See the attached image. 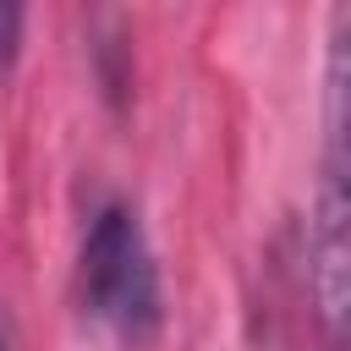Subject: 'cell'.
Wrapping results in <instances>:
<instances>
[{
	"instance_id": "1",
	"label": "cell",
	"mask_w": 351,
	"mask_h": 351,
	"mask_svg": "<svg viewBox=\"0 0 351 351\" xmlns=\"http://www.w3.org/2000/svg\"><path fill=\"white\" fill-rule=\"evenodd\" d=\"M82 307L121 340H148L165 318L159 269L132 208L110 203L82 241Z\"/></svg>"
},
{
	"instance_id": "2",
	"label": "cell",
	"mask_w": 351,
	"mask_h": 351,
	"mask_svg": "<svg viewBox=\"0 0 351 351\" xmlns=\"http://www.w3.org/2000/svg\"><path fill=\"white\" fill-rule=\"evenodd\" d=\"M16 22H22V11H11V5H0V66L11 60V44H16Z\"/></svg>"
},
{
	"instance_id": "3",
	"label": "cell",
	"mask_w": 351,
	"mask_h": 351,
	"mask_svg": "<svg viewBox=\"0 0 351 351\" xmlns=\"http://www.w3.org/2000/svg\"><path fill=\"white\" fill-rule=\"evenodd\" d=\"M0 351H11V329H5V318H0Z\"/></svg>"
}]
</instances>
